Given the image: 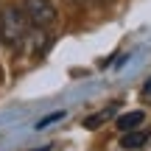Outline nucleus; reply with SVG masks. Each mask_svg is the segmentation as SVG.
Wrapping results in <instances>:
<instances>
[{
  "label": "nucleus",
  "mask_w": 151,
  "mask_h": 151,
  "mask_svg": "<svg viewBox=\"0 0 151 151\" xmlns=\"http://www.w3.org/2000/svg\"><path fill=\"white\" fill-rule=\"evenodd\" d=\"M28 28H31V20H28L22 6L9 3L0 9V39H3V45L20 48L28 37Z\"/></svg>",
  "instance_id": "f257e3e1"
},
{
  "label": "nucleus",
  "mask_w": 151,
  "mask_h": 151,
  "mask_svg": "<svg viewBox=\"0 0 151 151\" xmlns=\"http://www.w3.org/2000/svg\"><path fill=\"white\" fill-rule=\"evenodd\" d=\"M73 6H87V3H92V0H70Z\"/></svg>",
  "instance_id": "6e6552de"
},
{
  "label": "nucleus",
  "mask_w": 151,
  "mask_h": 151,
  "mask_svg": "<svg viewBox=\"0 0 151 151\" xmlns=\"http://www.w3.org/2000/svg\"><path fill=\"white\" fill-rule=\"evenodd\" d=\"M92 3H112V0H92Z\"/></svg>",
  "instance_id": "1a4fd4ad"
},
{
  "label": "nucleus",
  "mask_w": 151,
  "mask_h": 151,
  "mask_svg": "<svg viewBox=\"0 0 151 151\" xmlns=\"http://www.w3.org/2000/svg\"><path fill=\"white\" fill-rule=\"evenodd\" d=\"M143 120H146V115H143V112H129V115H123V118H118V129L132 132V129H137Z\"/></svg>",
  "instance_id": "20e7f679"
},
{
  "label": "nucleus",
  "mask_w": 151,
  "mask_h": 151,
  "mask_svg": "<svg viewBox=\"0 0 151 151\" xmlns=\"http://www.w3.org/2000/svg\"><path fill=\"white\" fill-rule=\"evenodd\" d=\"M112 112H115V106H106V109H101V112H95V115H90V118H84V129H98L104 120L112 118Z\"/></svg>",
  "instance_id": "39448f33"
},
{
  "label": "nucleus",
  "mask_w": 151,
  "mask_h": 151,
  "mask_svg": "<svg viewBox=\"0 0 151 151\" xmlns=\"http://www.w3.org/2000/svg\"><path fill=\"white\" fill-rule=\"evenodd\" d=\"M59 118H65V112H53V115H48V118H42V120H39L37 126H34V129H39V132H42L45 126H50L53 120H59Z\"/></svg>",
  "instance_id": "423d86ee"
},
{
  "label": "nucleus",
  "mask_w": 151,
  "mask_h": 151,
  "mask_svg": "<svg viewBox=\"0 0 151 151\" xmlns=\"http://www.w3.org/2000/svg\"><path fill=\"white\" fill-rule=\"evenodd\" d=\"M143 98H146V101H151V78L146 81V87H143Z\"/></svg>",
  "instance_id": "0eeeda50"
},
{
  "label": "nucleus",
  "mask_w": 151,
  "mask_h": 151,
  "mask_svg": "<svg viewBox=\"0 0 151 151\" xmlns=\"http://www.w3.org/2000/svg\"><path fill=\"white\" fill-rule=\"evenodd\" d=\"M146 140H148V134H146V132H126V134L120 137V146L134 151V148H140Z\"/></svg>",
  "instance_id": "7ed1b4c3"
},
{
  "label": "nucleus",
  "mask_w": 151,
  "mask_h": 151,
  "mask_svg": "<svg viewBox=\"0 0 151 151\" xmlns=\"http://www.w3.org/2000/svg\"><path fill=\"white\" fill-rule=\"evenodd\" d=\"M22 9H25L34 28H50L56 22V17H59L53 0H22Z\"/></svg>",
  "instance_id": "f03ea898"
}]
</instances>
